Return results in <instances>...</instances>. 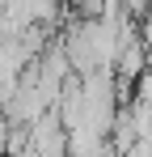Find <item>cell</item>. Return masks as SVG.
I'll list each match as a JSON object with an SVG mask.
<instances>
[{
	"label": "cell",
	"instance_id": "obj_1",
	"mask_svg": "<svg viewBox=\"0 0 152 157\" xmlns=\"http://www.w3.org/2000/svg\"><path fill=\"white\" fill-rule=\"evenodd\" d=\"M139 38H144V43L152 47V9L144 13V17H139Z\"/></svg>",
	"mask_w": 152,
	"mask_h": 157
}]
</instances>
